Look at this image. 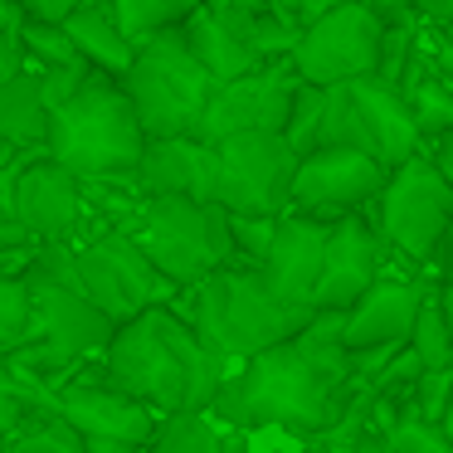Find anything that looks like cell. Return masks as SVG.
<instances>
[{
  "label": "cell",
  "mask_w": 453,
  "mask_h": 453,
  "mask_svg": "<svg viewBox=\"0 0 453 453\" xmlns=\"http://www.w3.org/2000/svg\"><path fill=\"white\" fill-rule=\"evenodd\" d=\"M132 103H137V118L147 127V137H180V132H200V118L210 108V93H215V73L196 59L186 30L171 25V30L151 35L147 44H137V59L122 73Z\"/></svg>",
  "instance_id": "52a82bcc"
},
{
  "label": "cell",
  "mask_w": 453,
  "mask_h": 453,
  "mask_svg": "<svg viewBox=\"0 0 453 453\" xmlns=\"http://www.w3.org/2000/svg\"><path fill=\"white\" fill-rule=\"evenodd\" d=\"M25 283L35 293V326L30 342L11 351V361L40 375L44 385H59L79 361L98 356L112 342L118 322L83 293L79 268H73V244H40L35 264L25 268Z\"/></svg>",
  "instance_id": "277c9868"
},
{
  "label": "cell",
  "mask_w": 453,
  "mask_h": 453,
  "mask_svg": "<svg viewBox=\"0 0 453 453\" xmlns=\"http://www.w3.org/2000/svg\"><path fill=\"white\" fill-rule=\"evenodd\" d=\"M439 297L453 317V225H449V239H443V249H439Z\"/></svg>",
  "instance_id": "f35d334b"
},
{
  "label": "cell",
  "mask_w": 453,
  "mask_h": 453,
  "mask_svg": "<svg viewBox=\"0 0 453 453\" xmlns=\"http://www.w3.org/2000/svg\"><path fill=\"white\" fill-rule=\"evenodd\" d=\"M342 317L336 307H317L297 336L244 356L210 404L215 419L229 429H293L303 439H322L371 390L342 342Z\"/></svg>",
  "instance_id": "6da1fadb"
},
{
  "label": "cell",
  "mask_w": 453,
  "mask_h": 453,
  "mask_svg": "<svg viewBox=\"0 0 453 453\" xmlns=\"http://www.w3.org/2000/svg\"><path fill=\"white\" fill-rule=\"evenodd\" d=\"M429 15H453V0H419Z\"/></svg>",
  "instance_id": "7bdbcfd3"
},
{
  "label": "cell",
  "mask_w": 453,
  "mask_h": 453,
  "mask_svg": "<svg viewBox=\"0 0 453 453\" xmlns=\"http://www.w3.org/2000/svg\"><path fill=\"white\" fill-rule=\"evenodd\" d=\"M326 239H332V219L312 215V210L288 205L283 215H278L268 258L258 264V268H264V278H268V288H273V293H283L288 303L317 307L312 293H317V278H322Z\"/></svg>",
  "instance_id": "e0dca14e"
},
{
  "label": "cell",
  "mask_w": 453,
  "mask_h": 453,
  "mask_svg": "<svg viewBox=\"0 0 453 453\" xmlns=\"http://www.w3.org/2000/svg\"><path fill=\"white\" fill-rule=\"evenodd\" d=\"M229 229H234V249L244 264H264L268 244H273L278 215H258V210H229Z\"/></svg>",
  "instance_id": "1f68e13d"
},
{
  "label": "cell",
  "mask_w": 453,
  "mask_h": 453,
  "mask_svg": "<svg viewBox=\"0 0 453 453\" xmlns=\"http://www.w3.org/2000/svg\"><path fill=\"white\" fill-rule=\"evenodd\" d=\"M30 15H40V20H64V15L73 11V5H83V0H20Z\"/></svg>",
  "instance_id": "ab89813d"
},
{
  "label": "cell",
  "mask_w": 453,
  "mask_h": 453,
  "mask_svg": "<svg viewBox=\"0 0 453 453\" xmlns=\"http://www.w3.org/2000/svg\"><path fill=\"white\" fill-rule=\"evenodd\" d=\"M225 443H229V434L215 424V410H171V414H161L151 449H161V453H215V449H225Z\"/></svg>",
  "instance_id": "cb8c5ba5"
},
{
  "label": "cell",
  "mask_w": 453,
  "mask_h": 453,
  "mask_svg": "<svg viewBox=\"0 0 453 453\" xmlns=\"http://www.w3.org/2000/svg\"><path fill=\"white\" fill-rule=\"evenodd\" d=\"M50 404L88 439V453H122V449H151L157 439L161 410L137 395H127L122 385H112L103 371L93 375H64L59 385H50Z\"/></svg>",
  "instance_id": "7c38bea8"
},
{
  "label": "cell",
  "mask_w": 453,
  "mask_h": 453,
  "mask_svg": "<svg viewBox=\"0 0 453 453\" xmlns=\"http://www.w3.org/2000/svg\"><path fill=\"white\" fill-rule=\"evenodd\" d=\"M410 346H414V356H419L424 371H439V365H449V356H453V322H449V307H443L439 293L424 297Z\"/></svg>",
  "instance_id": "f1b7e54d"
},
{
  "label": "cell",
  "mask_w": 453,
  "mask_h": 453,
  "mask_svg": "<svg viewBox=\"0 0 453 453\" xmlns=\"http://www.w3.org/2000/svg\"><path fill=\"white\" fill-rule=\"evenodd\" d=\"M371 5H380L385 15H400V11H410L414 0H371Z\"/></svg>",
  "instance_id": "b9f144b4"
},
{
  "label": "cell",
  "mask_w": 453,
  "mask_h": 453,
  "mask_svg": "<svg viewBox=\"0 0 453 453\" xmlns=\"http://www.w3.org/2000/svg\"><path fill=\"white\" fill-rule=\"evenodd\" d=\"M375 225H380L385 244H395L410 264L429 268L453 225V180L443 176L439 161L414 151L400 166H390Z\"/></svg>",
  "instance_id": "9c48e42d"
},
{
  "label": "cell",
  "mask_w": 453,
  "mask_h": 453,
  "mask_svg": "<svg viewBox=\"0 0 453 453\" xmlns=\"http://www.w3.org/2000/svg\"><path fill=\"white\" fill-rule=\"evenodd\" d=\"M93 64L88 59H73V64H44L40 69V88H44V103H50V112L59 108V103H69L73 93L88 83Z\"/></svg>",
  "instance_id": "d6a6232c"
},
{
  "label": "cell",
  "mask_w": 453,
  "mask_h": 453,
  "mask_svg": "<svg viewBox=\"0 0 453 453\" xmlns=\"http://www.w3.org/2000/svg\"><path fill=\"white\" fill-rule=\"evenodd\" d=\"M419 118L400 83H385L380 73H365L351 83H326V118H322V147L351 142L380 157L385 166H400L419 151Z\"/></svg>",
  "instance_id": "ba28073f"
},
{
  "label": "cell",
  "mask_w": 453,
  "mask_h": 453,
  "mask_svg": "<svg viewBox=\"0 0 453 453\" xmlns=\"http://www.w3.org/2000/svg\"><path fill=\"white\" fill-rule=\"evenodd\" d=\"M142 196H196L215 200V142L180 132V137H147L137 161Z\"/></svg>",
  "instance_id": "ffe728a7"
},
{
  "label": "cell",
  "mask_w": 453,
  "mask_h": 453,
  "mask_svg": "<svg viewBox=\"0 0 453 453\" xmlns=\"http://www.w3.org/2000/svg\"><path fill=\"white\" fill-rule=\"evenodd\" d=\"M15 215L44 244H83V239L98 234V229H88V219H103L93 215L88 196H83V176L69 171L64 161H54L50 151L25 166L20 190H15Z\"/></svg>",
  "instance_id": "2e32d148"
},
{
  "label": "cell",
  "mask_w": 453,
  "mask_h": 453,
  "mask_svg": "<svg viewBox=\"0 0 453 453\" xmlns=\"http://www.w3.org/2000/svg\"><path fill=\"white\" fill-rule=\"evenodd\" d=\"M0 137L20 142V147L50 142V103L40 88V69L0 79Z\"/></svg>",
  "instance_id": "603a6c76"
},
{
  "label": "cell",
  "mask_w": 453,
  "mask_h": 453,
  "mask_svg": "<svg viewBox=\"0 0 453 453\" xmlns=\"http://www.w3.org/2000/svg\"><path fill=\"white\" fill-rule=\"evenodd\" d=\"M20 244H40L35 229L25 225L20 215H0V254H11V249H20Z\"/></svg>",
  "instance_id": "74e56055"
},
{
  "label": "cell",
  "mask_w": 453,
  "mask_h": 453,
  "mask_svg": "<svg viewBox=\"0 0 453 453\" xmlns=\"http://www.w3.org/2000/svg\"><path fill=\"white\" fill-rule=\"evenodd\" d=\"M50 157L79 176H137L147 151V127L137 118L127 83L108 69H93L69 103L50 112Z\"/></svg>",
  "instance_id": "5b68a950"
},
{
  "label": "cell",
  "mask_w": 453,
  "mask_h": 453,
  "mask_svg": "<svg viewBox=\"0 0 453 453\" xmlns=\"http://www.w3.org/2000/svg\"><path fill=\"white\" fill-rule=\"evenodd\" d=\"M64 25H69L73 44L83 50V59L93 64V69H108V73H127L132 59H137V44H132V35L122 30L118 11H112V0H98V5H73L69 15H64Z\"/></svg>",
  "instance_id": "7402d4cb"
},
{
  "label": "cell",
  "mask_w": 453,
  "mask_h": 453,
  "mask_svg": "<svg viewBox=\"0 0 453 453\" xmlns=\"http://www.w3.org/2000/svg\"><path fill=\"white\" fill-rule=\"evenodd\" d=\"M385 180H390V166L380 157L351 147V142H336V147H317L297 161L293 205L336 219L346 210H361L365 200H380Z\"/></svg>",
  "instance_id": "9a60e30c"
},
{
  "label": "cell",
  "mask_w": 453,
  "mask_h": 453,
  "mask_svg": "<svg viewBox=\"0 0 453 453\" xmlns=\"http://www.w3.org/2000/svg\"><path fill=\"white\" fill-rule=\"evenodd\" d=\"M380 225H365L356 210L332 219V239H326V258H322V278H317V307H346L380 278Z\"/></svg>",
  "instance_id": "ac0fdd59"
},
{
  "label": "cell",
  "mask_w": 453,
  "mask_h": 453,
  "mask_svg": "<svg viewBox=\"0 0 453 453\" xmlns=\"http://www.w3.org/2000/svg\"><path fill=\"white\" fill-rule=\"evenodd\" d=\"M439 424H443V434H449V443H453V404L443 410V419H439Z\"/></svg>",
  "instance_id": "ee69618b"
},
{
  "label": "cell",
  "mask_w": 453,
  "mask_h": 453,
  "mask_svg": "<svg viewBox=\"0 0 453 453\" xmlns=\"http://www.w3.org/2000/svg\"><path fill=\"white\" fill-rule=\"evenodd\" d=\"M73 268H79L83 293H88L112 322H127V317L147 312V307H157V303H171V297L180 293L122 225H108L93 239L73 244Z\"/></svg>",
  "instance_id": "30bf717a"
},
{
  "label": "cell",
  "mask_w": 453,
  "mask_h": 453,
  "mask_svg": "<svg viewBox=\"0 0 453 453\" xmlns=\"http://www.w3.org/2000/svg\"><path fill=\"white\" fill-rule=\"evenodd\" d=\"M449 371H453V356H449Z\"/></svg>",
  "instance_id": "f6af8a7d"
},
{
  "label": "cell",
  "mask_w": 453,
  "mask_h": 453,
  "mask_svg": "<svg viewBox=\"0 0 453 453\" xmlns=\"http://www.w3.org/2000/svg\"><path fill=\"white\" fill-rule=\"evenodd\" d=\"M88 5H98V0H88Z\"/></svg>",
  "instance_id": "bcb514c9"
},
{
  "label": "cell",
  "mask_w": 453,
  "mask_h": 453,
  "mask_svg": "<svg viewBox=\"0 0 453 453\" xmlns=\"http://www.w3.org/2000/svg\"><path fill=\"white\" fill-rule=\"evenodd\" d=\"M297 151L283 132H234L215 142V200L225 210L283 215L293 205Z\"/></svg>",
  "instance_id": "8fae6325"
},
{
  "label": "cell",
  "mask_w": 453,
  "mask_h": 453,
  "mask_svg": "<svg viewBox=\"0 0 453 453\" xmlns=\"http://www.w3.org/2000/svg\"><path fill=\"white\" fill-rule=\"evenodd\" d=\"M414 404H419V414H429V419H443V410L453 404V371L449 365H439V371H419V380L410 385Z\"/></svg>",
  "instance_id": "836d02e7"
},
{
  "label": "cell",
  "mask_w": 453,
  "mask_h": 453,
  "mask_svg": "<svg viewBox=\"0 0 453 453\" xmlns=\"http://www.w3.org/2000/svg\"><path fill=\"white\" fill-rule=\"evenodd\" d=\"M297 83H303V73H297L293 54L264 59L258 69L239 73V79L215 83L196 137L219 142V137H234V132H283L288 118H293Z\"/></svg>",
  "instance_id": "5bb4252c"
},
{
  "label": "cell",
  "mask_w": 453,
  "mask_h": 453,
  "mask_svg": "<svg viewBox=\"0 0 453 453\" xmlns=\"http://www.w3.org/2000/svg\"><path fill=\"white\" fill-rule=\"evenodd\" d=\"M200 0H112L122 30L132 35V44H147L151 35L171 30V25H186V15L196 11Z\"/></svg>",
  "instance_id": "4316f807"
},
{
  "label": "cell",
  "mask_w": 453,
  "mask_h": 453,
  "mask_svg": "<svg viewBox=\"0 0 453 453\" xmlns=\"http://www.w3.org/2000/svg\"><path fill=\"white\" fill-rule=\"evenodd\" d=\"M35 326V293L25 273H0V356L20 351Z\"/></svg>",
  "instance_id": "83f0119b"
},
{
  "label": "cell",
  "mask_w": 453,
  "mask_h": 453,
  "mask_svg": "<svg viewBox=\"0 0 453 453\" xmlns=\"http://www.w3.org/2000/svg\"><path fill=\"white\" fill-rule=\"evenodd\" d=\"M180 30H186L196 59L215 73V83H229V79H239V73H249V69H258V64H264L254 50H249L244 35H239L225 15L210 11L205 0H200L196 11L186 15V25H180Z\"/></svg>",
  "instance_id": "44dd1931"
},
{
  "label": "cell",
  "mask_w": 453,
  "mask_h": 453,
  "mask_svg": "<svg viewBox=\"0 0 453 453\" xmlns=\"http://www.w3.org/2000/svg\"><path fill=\"white\" fill-rule=\"evenodd\" d=\"M98 371L127 395L171 414V410H210L219 385L234 371V361H225L171 303H157L147 312L118 322L112 342L98 351Z\"/></svg>",
  "instance_id": "7a4b0ae2"
},
{
  "label": "cell",
  "mask_w": 453,
  "mask_h": 453,
  "mask_svg": "<svg viewBox=\"0 0 453 453\" xmlns=\"http://www.w3.org/2000/svg\"><path fill=\"white\" fill-rule=\"evenodd\" d=\"M322 118H326V83L303 79L297 83V98H293V118H288V127H283V137L293 142L297 157L322 147Z\"/></svg>",
  "instance_id": "f546056e"
},
{
  "label": "cell",
  "mask_w": 453,
  "mask_h": 453,
  "mask_svg": "<svg viewBox=\"0 0 453 453\" xmlns=\"http://www.w3.org/2000/svg\"><path fill=\"white\" fill-rule=\"evenodd\" d=\"M434 161L443 166V176L453 180V127L449 132H439V147H434Z\"/></svg>",
  "instance_id": "60d3db41"
},
{
  "label": "cell",
  "mask_w": 453,
  "mask_h": 453,
  "mask_svg": "<svg viewBox=\"0 0 453 453\" xmlns=\"http://www.w3.org/2000/svg\"><path fill=\"white\" fill-rule=\"evenodd\" d=\"M132 239L151 254V264L171 278L176 288L200 283L205 273L225 268L239 258L229 210L219 200H196V196H142L137 210L122 219Z\"/></svg>",
  "instance_id": "8992f818"
},
{
  "label": "cell",
  "mask_w": 453,
  "mask_h": 453,
  "mask_svg": "<svg viewBox=\"0 0 453 453\" xmlns=\"http://www.w3.org/2000/svg\"><path fill=\"white\" fill-rule=\"evenodd\" d=\"M410 108H414V118H419L424 137H439V132L453 127V98H449V93H439L434 83H429V88H419V93H410Z\"/></svg>",
  "instance_id": "e575fe53"
},
{
  "label": "cell",
  "mask_w": 453,
  "mask_h": 453,
  "mask_svg": "<svg viewBox=\"0 0 453 453\" xmlns=\"http://www.w3.org/2000/svg\"><path fill=\"white\" fill-rule=\"evenodd\" d=\"M0 449H15V453H88V439L44 400L40 410H30V419L0 443Z\"/></svg>",
  "instance_id": "d4e9b609"
},
{
  "label": "cell",
  "mask_w": 453,
  "mask_h": 453,
  "mask_svg": "<svg viewBox=\"0 0 453 453\" xmlns=\"http://www.w3.org/2000/svg\"><path fill=\"white\" fill-rule=\"evenodd\" d=\"M336 5H346V0H273V11L283 15V20H293L297 30H307V25H317L326 11H336Z\"/></svg>",
  "instance_id": "d590c367"
},
{
  "label": "cell",
  "mask_w": 453,
  "mask_h": 453,
  "mask_svg": "<svg viewBox=\"0 0 453 453\" xmlns=\"http://www.w3.org/2000/svg\"><path fill=\"white\" fill-rule=\"evenodd\" d=\"M171 307L234 365L244 361V356L264 351V346L297 336L317 317V307L288 303L283 293L268 288L264 268L239 264V258H229L225 268L205 273L200 283L180 288V293L171 297Z\"/></svg>",
  "instance_id": "3957f363"
},
{
  "label": "cell",
  "mask_w": 453,
  "mask_h": 453,
  "mask_svg": "<svg viewBox=\"0 0 453 453\" xmlns=\"http://www.w3.org/2000/svg\"><path fill=\"white\" fill-rule=\"evenodd\" d=\"M20 40H25V54H30V69L83 59V50L73 44V35H69V25H64V20H40V15H30L25 30H20Z\"/></svg>",
  "instance_id": "4dcf8cb0"
},
{
  "label": "cell",
  "mask_w": 453,
  "mask_h": 453,
  "mask_svg": "<svg viewBox=\"0 0 453 453\" xmlns=\"http://www.w3.org/2000/svg\"><path fill=\"white\" fill-rule=\"evenodd\" d=\"M385 35H390V20H385L380 5H371V0H346V5L326 11L317 25H307L297 50H293V64L312 83L365 79V73L380 69Z\"/></svg>",
  "instance_id": "4fadbf2b"
},
{
  "label": "cell",
  "mask_w": 453,
  "mask_h": 453,
  "mask_svg": "<svg viewBox=\"0 0 453 453\" xmlns=\"http://www.w3.org/2000/svg\"><path fill=\"white\" fill-rule=\"evenodd\" d=\"M449 322H453V317H449Z\"/></svg>",
  "instance_id": "7dc6e473"
},
{
  "label": "cell",
  "mask_w": 453,
  "mask_h": 453,
  "mask_svg": "<svg viewBox=\"0 0 453 453\" xmlns=\"http://www.w3.org/2000/svg\"><path fill=\"white\" fill-rule=\"evenodd\" d=\"M44 400H50V385H44L40 375L20 371L11 356H0V443L11 439V434L30 419V410H40Z\"/></svg>",
  "instance_id": "484cf974"
},
{
  "label": "cell",
  "mask_w": 453,
  "mask_h": 453,
  "mask_svg": "<svg viewBox=\"0 0 453 453\" xmlns=\"http://www.w3.org/2000/svg\"><path fill=\"white\" fill-rule=\"evenodd\" d=\"M424 297H429V288L414 283V278H375L342 317L346 351L380 346V342H410Z\"/></svg>",
  "instance_id": "d6986e66"
},
{
  "label": "cell",
  "mask_w": 453,
  "mask_h": 453,
  "mask_svg": "<svg viewBox=\"0 0 453 453\" xmlns=\"http://www.w3.org/2000/svg\"><path fill=\"white\" fill-rule=\"evenodd\" d=\"M30 69V54H25V40L15 30L0 25V79H11V73H25Z\"/></svg>",
  "instance_id": "8d00e7d4"
}]
</instances>
